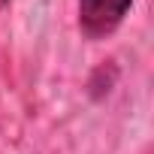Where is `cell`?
<instances>
[{
	"label": "cell",
	"mask_w": 154,
	"mask_h": 154,
	"mask_svg": "<svg viewBox=\"0 0 154 154\" xmlns=\"http://www.w3.org/2000/svg\"><path fill=\"white\" fill-rule=\"evenodd\" d=\"M130 6L133 0H79V27L85 36L112 33L124 21Z\"/></svg>",
	"instance_id": "cell-1"
},
{
	"label": "cell",
	"mask_w": 154,
	"mask_h": 154,
	"mask_svg": "<svg viewBox=\"0 0 154 154\" xmlns=\"http://www.w3.org/2000/svg\"><path fill=\"white\" fill-rule=\"evenodd\" d=\"M0 3H9V0H0Z\"/></svg>",
	"instance_id": "cell-2"
}]
</instances>
